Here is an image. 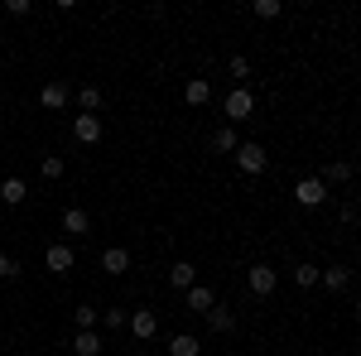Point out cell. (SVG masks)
<instances>
[{
	"mask_svg": "<svg viewBox=\"0 0 361 356\" xmlns=\"http://www.w3.org/2000/svg\"><path fill=\"white\" fill-rule=\"evenodd\" d=\"M222 111H226V121H250V116H255V97H250V87H231L226 102H222Z\"/></svg>",
	"mask_w": 361,
	"mask_h": 356,
	"instance_id": "1",
	"label": "cell"
},
{
	"mask_svg": "<svg viewBox=\"0 0 361 356\" xmlns=\"http://www.w3.org/2000/svg\"><path fill=\"white\" fill-rule=\"evenodd\" d=\"M294 202H299V207H323V202H328V183H323V178H299V183H294Z\"/></svg>",
	"mask_w": 361,
	"mask_h": 356,
	"instance_id": "2",
	"label": "cell"
},
{
	"mask_svg": "<svg viewBox=\"0 0 361 356\" xmlns=\"http://www.w3.org/2000/svg\"><path fill=\"white\" fill-rule=\"evenodd\" d=\"M246 284H250V294H255V299H265V294H275L279 274L270 270V265H250V274H246Z\"/></svg>",
	"mask_w": 361,
	"mask_h": 356,
	"instance_id": "3",
	"label": "cell"
},
{
	"mask_svg": "<svg viewBox=\"0 0 361 356\" xmlns=\"http://www.w3.org/2000/svg\"><path fill=\"white\" fill-rule=\"evenodd\" d=\"M236 164H241V173H265L270 154H265L260 145H236Z\"/></svg>",
	"mask_w": 361,
	"mask_h": 356,
	"instance_id": "4",
	"label": "cell"
},
{
	"mask_svg": "<svg viewBox=\"0 0 361 356\" xmlns=\"http://www.w3.org/2000/svg\"><path fill=\"white\" fill-rule=\"evenodd\" d=\"M44 265H49L54 274H68L73 265H78V255H73V246H63V241H58V246L44 250Z\"/></svg>",
	"mask_w": 361,
	"mask_h": 356,
	"instance_id": "5",
	"label": "cell"
},
{
	"mask_svg": "<svg viewBox=\"0 0 361 356\" xmlns=\"http://www.w3.org/2000/svg\"><path fill=\"white\" fill-rule=\"evenodd\" d=\"M126 328L135 332L140 342H149V337H154V332H159V318H154V313H149V308H140V313H130V318H126Z\"/></svg>",
	"mask_w": 361,
	"mask_h": 356,
	"instance_id": "6",
	"label": "cell"
},
{
	"mask_svg": "<svg viewBox=\"0 0 361 356\" xmlns=\"http://www.w3.org/2000/svg\"><path fill=\"white\" fill-rule=\"evenodd\" d=\"M73 135L82 140V145H97L102 140V116H78L73 121Z\"/></svg>",
	"mask_w": 361,
	"mask_h": 356,
	"instance_id": "7",
	"label": "cell"
},
{
	"mask_svg": "<svg viewBox=\"0 0 361 356\" xmlns=\"http://www.w3.org/2000/svg\"><path fill=\"white\" fill-rule=\"evenodd\" d=\"M183 102H188V106H207V102H212V82H207V78H193V82L183 87Z\"/></svg>",
	"mask_w": 361,
	"mask_h": 356,
	"instance_id": "8",
	"label": "cell"
},
{
	"mask_svg": "<svg viewBox=\"0 0 361 356\" xmlns=\"http://www.w3.org/2000/svg\"><path fill=\"white\" fill-rule=\"evenodd\" d=\"M63 231H68V236H87V231H92V217H87L82 207H68V212H63Z\"/></svg>",
	"mask_w": 361,
	"mask_h": 356,
	"instance_id": "9",
	"label": "cell"
},
{
	"mask_svg": "<svg viewBox=\"0 0 361 356\" xmlns=\"http://www.w3.org/2000/svg\"><path fill=\"white\" fill-rule=\"evenodd\" d=\"M102 270H106V274H126V270H130V250H121V246L102 250Z\"/></svg>",
	"mask_w": 361,
	"mask_h": 356,
	"instance_id": "10",
	"label": "cell"
},
{
	"mask_svg": "<svg viewBox=\"0 0 361 356\" xmlns=\"http://www.w3.org/2000/svg\"><path fill=\"white\" fill-rule=\"evenodd\" d=\"M25 178H5V183H0V202H10V207H25Z\"/></svg>",
	"mask_w": 361,
	"mask_h": 356,
	"instance_id": "11",
	"label": "cell"
},
{
	"mask_svg": "<svg viewBox=\"0 0 361 356\" xmlns=\"http://www.w3.org/2000/svg\"><path fill=\"white\" fill-rule=\"evenodd\" d=\"M207 328H212V332H231V328H236V313L222 308V303H217V308H207Z\"/></svg>",
	"mask_w": 361,
	"mask_h": 356,
	"instance_id": "12",
	"label": "cell"
},
{
	"mask_svg": "<svg viewBox=\"0 0 361 356\" xmlns=\"http://www.w3.org/2000/svg\"><path fill=\"white\" fill-rule=\"evenodd\" d=\"M318 284H328V289H347L352 284V274H347V265H333V270H318Z\"/></svg>",
	"mask_w": 361,
	"mask_h": 356,
	"instance_id": "13",
	"label": "cell"
},
{
	"mask_svg": "<svg viewBox=\"0 0 361 356\" xmlns=\"http://www.w3.org/2000/svg\"><path fill=\"white\" fill-rule=\"evenodd\" d=\"M193 279H197V270L188 260H178V265L169 270V284H173V289H193Z\"/></svg>",
	"mask_w": 361,
	"mask_h": 356,
	"instance_id": "14",
	"label": "cell"
},
{
	"mask_svg": "<svg viewBox=\"0 0 361 356\" xmlns=\"http://www.w3.org/2000/svg\"><path fill=\"white\" fill-rule=\"evenodd\" d=\"M73 352L78 356H102V337H97V332H78V337H73Z\"/></svg>",
	"mask_w": 361,
	"mask_h": 356,
	"instance_id": "15",
	"label": "cell"
},
{
	"mask_svg": "<svg viewBox=\"0 0 361 356\" xmlns=\"http://www.w3.org/2000/svg\"><path fill=\"white\" fill-rule=\"evenodd\" d=\"M197 352H202V347H197L193 332H178V337L169 342V356H197Z\"/></svg>",
	"mask_w": 361,
	"mask_h": 356,
	"instance_id": "16",
	"label": "cell"
},
{
	"mask_svg": "<svg viewBox=\"0 0 361 356\" xmlns=\"http://www.w3.org/2000/svg\"><path fill=\"white\" fill-rule=\"evenodd\" d=\"M39 102H44V106H49V111L68 106V87H63V82H49V87H44V92H39Z\"/></svg>",
	"mask_w": 361,
	"mask_h": 356,
	"instance_id": "17",
	"label": "cell"
},
{
	"mask_svg": "<svg viewBox=\"0 0 361 356\" xmlns=\"http://www.w3.org/2000/svg\"><path fill=\"white\" fill-rule=\"evenodd\" d=\"M183 294H188V308H193V313H207V308H212V289H202V284H193V289H183Z\"/></svg>",
	"mask_w": 361,
	"mask_h": 356,
	"instance_id": "18",
	"label": "cell"
},
{
	"mask_svg": "<svg viewBox=\"0 0 361 356\" xmlns=\"http://www.w3.org/2000/svg\"><path fill=\"white\" fill-rule=\"evenodd\" d=\"M78 102H82V116H97V111H102V87H82Z\"/></svg>",
	"mask_w": 361,
	"mask_h": 356,
	"instance_id": "19",
	"label": "cell"
},
{
	"mask_svg": "<svg viewBox=\"0 0 361 356\" xmlns=\"http://www.w3.org/2000/svg\"><path fill=\"white\" fill-rule=\"evenodd\" d=\"M73 323H78V332H97V308H92V303L73 308Z\"/></svg>",
	"mask_w": 361,
	"mask_h": 356,
	"instance_id": "20",
	"label": "cell"
},
{
	"mask_svg": "<svg viewBox=\"0 0 361 356\" xmlns=\"http://www.w3.org/2000/svg\"><path fill=\"white\" fill-rule=\"evenodd\" d=\"M347 178H352V164H347V159L328 164V173H323V183H347Z\"/></svg>",
	"mask_w": 361,
	"mask_h": 356,
	"instance_id": "21",
	"label": "cell"
},
{
	"mask_svg": "<svg viewBox=\"0 0 361 356\" xmlns=\"http://www.w3.org/2000/svg\"><path fill=\"white\" fill-rule=\"evenodd\" d=\"M212 145H217V149H236V145H241V140H236V130H231V125H222V130H217V135H212Z\"/></svg>",
	"mask_w": 361,
	"mask_h": 356,
	"instance_id": "22",
	"label": "cell"
},
{
	"mask_svg": "<svg viewBox=\"0 0 361 356\" xmlns=\"http://www.w3.org/2000/svg\"><path fill=\"white\" fill-rule=\"evenodd\" d=\"M226 68H231V78H236V82L246 87V78H250V58H241V54H236L231 63H226Z\"/></svg>",
	"mask_w": 361,
	"mask_h": 356,
	"instance_id": "23",
	"label": "cell"
},
{
	"mask_svg": "<svg viewBox=\"0 0 361 356\" xmlns=\"http://www.w3.org/2000/svg\"><path fill=\"white\" fill-rule=\"evenodd\" d=\"M294 284H318V265H294Z\"/></svg>",
	"mask_w": 361,
	"mask_h": 356,
	"instance_id": "24",
	"label": "cell"
},
{
	"mask_svg": "<svg viewBox=\"0 0 361 356\" xmlns=\"http://www.w3.org/2000/svg\"><path fill=\"white\" fill-rule=\"evenodd\" d=\"M279 10H284L279 0H255V15H260V20H275Z\"/></svg>",
	"mask_w": 361,
	"mask_h": 356,
	"instance_id": "25",
	"label": "cell"
},
{
	"mask_svg": "<svg viewBox=\"0 0 361 356\" xmlns=\"http://www.w3.org/2000/svg\"><path fill=\"white\" fill-rule=\"evenodd\" d=\"M44 178H63V154H49L44 159Z\"/></svg>",
	"mask_w": 361,
	"mask_h": 356,
	"instance_id": "26",
	"label": "cell"
},
{
	"mask_svg": "<svg viewBox=\"0 0 361 356\" xmlns=\"http://www.w3.org/2000/svg\"><path fill=\"white\" fill-rule=\"evenodd\" d=\"M126 318H130L126 308H106V328H126Z\"/></svg>",
	"mask_w": 361,
	"mask_h": 356,
	"instance_id": "27",
	"label": "cell"
},
{
	"mask_svg": "<svg viewBox=\"0 0 361 356\" xmlns=\"http://www.w3.org/2000/svg\"><path fill=\"white\" fill-rule=\"evenodd\" d=\"M10 274H20V265H15V260H10V255L0 250V279H10Z\"/></svg>",
	"mask_w": 361,
	"mask_h": 356,
	"instance_id": "28",
	"label": "cell"
}]
</instances>
